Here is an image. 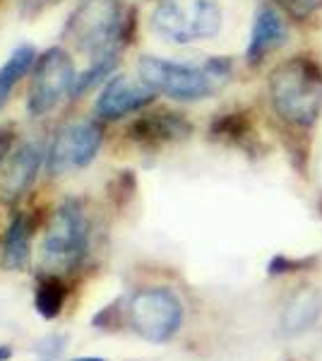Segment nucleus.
<instances>
[{
    "label": "nucleus",
    "instance_id": "nucleus-1",
    "mask_svg": "<svg viewBox=\"0 0 322 361\" xmlns=\"http://www.w3.org/2000/svg\"><path fill=\"white\" fill-rule=\"evenodd\" d=\"M140 80L147 82L156 94L175 102H200L214 97L231 78L228 58H207V61H163L156 56H144L140 61Z\"/></svg>",
    "mask_w": 322,
    "mask_h": 361
},
{
    "label": "nucleus",
    "instance_id": "nucleus-2",
    "mask_svg": "<svg viewBox=\"0 0 322 361\" xmlns=\"http://www.w3.org/2000/svg\"><path fill=\"white\" fill-rule=\"evenodd\" d=\"M269 99L282 121L310 128L322 111V66L310 56H294L274 68Z\"/></svg>",
    "mask_w": 322,
    "mask_h": 361
},
{
    "label": "nucleus",
    "instance_id": "nucleus-3",
    "mask_svg": "<svg viewBox=\"0 0 322 361\" xmlns=\"http://www.w3.org/2000/svg\"><path fill=\"white\" fill-rule=\"evenodd\" d=\"M92 224L85 212V205L78 197H68L61 202L58 209L46 226L44 236V265L51 275L70 272L85 260L89 250Z\"/></svg>",
    "mask_w": 322,
    "mask_h": 361
},
{
    "label": "nucleus",
    "instance_id": "nucleus-4",
    "mask_svg": "<svg viewBox=\"0 0 322 361\" xmlns=\"http://www.w3.org/2000/svg\"><path fill=\"white\" fill-rule=\"evenodd\" d=\"M151 29L171 44L204 42L219 34L221 8L216 0H161L151 13Z\"/></svg>",
    "mask_w": 322,
    "mask_h": 361
},
{
    "label": "nucleus",
    "instance_id": "nucleus-5",
    "mask_svg": "<svg viewBox=\"0 0 322 361\" xmlns=\"http://www.w3.org/2000/svg\"><path fill=\"white\" fill-rule=\"evenodd\" d=\"M68 37L94 56L118 51L125 37V20L118 0H82L68 25Z\"/></svg>",
    "mask_w": 322,
    "mask_h": 361
},
{
    "label": "nucleus",
    "instance_id": "nucleus-6",
    "mask_svg": "<svg viewBox=\"0 0 322 361\" xmlns=\"http://www.w3.org/2000/svg\"><path fill=\"white\" fill-rule=\"evenodd\" d=\"M132 330L154 345L173 340L183 325V304L171 289H144L130 299L128 306Z\"/></svg>",
    "mask_w": 322,
    "mask_h": 361
},
{
    "label": "nucleus",
    "instance_id": "nucleus-7",
    "mask_svg": "<svg viewBox=\"0 0 322 361\" xmlns=\"http://www.w3.org/2000/svg\"><path fill=\"white\" fill-rule=\"evenodd\" d=\"M75 80H78V75H75V66L70 56L63 49H49L34 68V80L27 104L29 114L39 118V116L54 111L68 94L73 97Z\"/></svg>",
    "mask_w": 322,
    "mask_h": 361
},
{
    "label": "nucleus",
    "instance_id": "nucleus-8",
    "mask_svg": "<svg viewBox=\"0 0 322 361\" xmlns=\"http://www.w3.org/2000/svg\"><path fill=\"white\" fill-rule=\"evenodd\" d=\"M104 145V130L94 121H78L63 128L51 142L46 154V169L51 176H63L80 169L89 166L94 161Z\"/></svg>",
    "mask_w": 322,
    "mask_h": 361
},
{
    "label": "nucleus",
    "instance_id": "nucleus-9",
    "mask_svg": "<svg viewBox=\"0 0 322 361\" xmlns=\"http://www.w3.org/2000/svg\"><path fill=\"white\" fill-rule=\"evenodd\" d=\"M154 94L156 92L147 82L120 75V78H111L106 82L94 104V111L99 118L116 121L123 118V116L142 111L147 104H151Z\"/></svg>",
    "mask_w": 322,
    "mask_h": 361
},
{
    "label": "nucleus",
    "instance_id": "nucleus-10",
    "mask_svg": "<svg viewBox=\"0 0 322 361\" xmlns=\"http://www.w3.org/2000/svg\"><path fill=\"white\" fill-rule=\"evenodd\" d=\"M41 161H44V152L37 142H25L15 152H10L0 166V200L15 205L20 197H25L37 180Z\"/></svg>",
    "mask_w": 322,
    "mask_h": 361
},
{
    "label": "nucleus",
    "instance_id": "nucleus-11",
    "mask_svg": "<svg viewBox=\"0 0 322 361\" xmlns=\"http://www.w3.org/2000/svg\"><path fill=\"white\" fill-rule=\"evenodd\" d=\"M192 133V126L180 114L173 111H154L142 114L128 128V137L144 147H161V145L183 140Z\"/></svg>",
    "mask_w": 322,
    "mask_h": 361
},
{
    "label": "nucleus",
    "instance_id": "nucleus-12",
    "mask_svg": "<svg viewBox=\"0 0 322 361\" xmlns=\"http://www.w3.org/2000/svg\"><path fill=\"white\" fill-rule=\"evenodd\" d=\"M286 42V22L274 8H262L255 17L253 32H250V44L245 51L250 66H257L272 51L282 49Z\"/></svg>",
    "mask_w": 322,
    "mask_h": 361
},
{
    "label": "nucleus",
    "instance_id": "nucleus-13",
    "mask_svg": "<svg viewBox=\"0 0 322 361\" xmlns=\"http://www.w3.org/2000/svg\"><path fill=\"white\" fill-rule=\"evenodd\" d=\"M32 234L34 222L27 214H15L10 222L8 231L3 238V250H0V265L5 270L22 272L29 265V255H32Z\"/></svg>",
    "mask_w": 322,
    "mask_h": 361
},
{
    "label": "nucleus",
    "instance_id": "nucleus-14",
    "mask_svg": "<svg viewBox=\"0 0 322 361\" xmlns=\"http://www.w3.org/2000/svg\"><path fill=\"white\" fill-rule=\"evenodd\" d=\"M34 61H37V51H34V46H29V44L17 46L13 54H10V58L5 61V66L0 68V109L8 104V99L13 94L17 82L29 73V68L34 66Z\"/></svg>",
    "mask_w": 322,
    "mask_h": 361
},
{
    "label": "nucleus",
    "instance_id": "nucleus-15",
    "mask_svg": "<svg viewBox=\"0 0 322 361\" xmlns=\"http://www.w3.org/2000/svg\"><path fill=\"white\" fill-rule=\"evenodd\" d=\"M68 299V287L61 275H46L39 279L37 292H34V306L44 320H56L63 313Z\"/></svg>",
    "mask_w": 322,
    "mask_h": 361
},
{
    "label": "nucleus",
    "instance_id": "nucleus-16",
    "mask_svg": "<svg viewBox=\"0 0 322 361\" xmlns=\"http://www.w3.org/2000/svg\"><path fill=\"white\" fill-rule=\"evenodd\" d=\"M116 63H118V51H109V54L97 56V61L92 63V68L87 70V73L78 75L75 87H73V97H82L85 92H89L94 85L104 82V78H106L111 70L116 68Z\"/></svg>",
    "mask_w": 322,
    "mask_h": 361
},
{
    "label": "nucleus",
    "instance_id": "nucleus-17",
    "mask_svg": "<svg viewBox=\"0 0 322 361\" xmlns=\"http://www.w3.org/2000/svg\"><path fill=\"white\" fill-rule=\"evenodd\" d=\"M212 135L228 140V142H243L253 135V128L245 114H224L214 121L212 126Z\"/></svg>",
    "mask_w": 322,
    "mask_h": 361
},
{
    "label": "nucleus",
    "instance_id": "nucleus-18",
    "mask_svg": "<svg viewBox=\"0 0 322 361\" xmlns=\"http://www.w3.org/2000/svg\"><path fill=\"white\" fill-rule=\"evenodd\" d=\"M318 316V304L315 301H301V304H294L286 313V325L289 330H298V328H306L308 323H313V318Z\"/></svg>",
    "mask_w": 322,
    "mask_h": 361
},
{
    "label": "nucleus",
    "instance_id": "nucleus-19",
    "mask_svg": "<svg viewBox=\"0 0 322 361\" xmlns=\"http://www.w3.org/2000/svg\"><path fill=\"white\" fill-rule=\"evenodd\" d=\"M279 5L286 10V15L294 20H308L322 8V0H279Z\"/></svg>",
    "mask_w": 322,
    "mask_h": 361
},
{
    "label": "nucleus",
    "instance_id": "nucleus-20",
    "mask_svg": "<svg viewBox=\"0 0 322 361\" xmlns=\"http://www.w3.org/2000/svg\"><path fill=\"white\" fill-rule=\"evenodd\" d=\"M313 265H315L313 258L298 260V258H289V255H274L272 263H269V272H272V275H279V272H298Z\"/></svg>",
    "mask_w": 322,
    "mask_h": 361
},
{
    "label": "nucleus",
    "instance_id": "nucleus-21",
    "mask_svg": "<svg viewBox=\"0 0 322 361\" xmlns=\"http://www.w3.org/2000/svg\"><path fill=\"white\" fill-rule=\"evenodd\" d=\"M120 301H113L111 306L101 308L94 318H92V325L99 330H116L118 328V318H120V308H118Z\"/></svg>",
    "mask_w": 322,
    "mask_h": 361
},
{
    "label": "nucleus",
    "instance_id": "nucleus-22",
    "mask_svg": "<svg viewBox=\"0 0 322 361\" xmlns=\"http://www.w3.org/2000/svg\"><path fill=\"white\" fill-rule=\"evenodd\" d=\"M66 337L63 335H54V337H49V340H44L41 342V347L37 349L39 354H49V357H58V354L63 352V347H66Z\"/></svg>",
    "mask_w": 322,
    "mask_h": 361
},
{
    "label": "nucleus",
    "instance_id": "nucleus-23",
    "mask_svg": "<svg viewBox=\"0 0 322 361\" xmlns=\"http://www.w3.org/2000/svg\"><path fill=\"white\" fill-rule=\"evenodd\" d=\"M10 147H13V128H0V166L8 159Z\"/></svg>",
    "mask_w": 322,
    "mask_h": 361
},
{
    "label": "nucleus",
    "instance_id": "nucleus-24",
    "mask_svg": "<svg viewBox=\"0 0 322 361\" xmlns=\"http://www.w3.org/2000/svg\"><path fill=\"white\" fill-rule=\"evenodd\" d=\"M10 357H13V349L8 345H0V361H8Z\"/></svg>",
    "mask_w": 322,
    "mask_h": 361
},
{
    "label": "nucleus",
    "instance_id": "nucleus-25",
    "mask_svg": "<svg viewBox=\"0 0 322 361\" xmlns=\"http://www.w3.org/2000/svg\"><path fill=\"white\" fill-rule=\"evenodd\" d=\"M73 361H106V359H99V357H82V359H73Z\"/></svg>",
    "mask_w": 322,
    "mask_h": 361
}]
</instances>
